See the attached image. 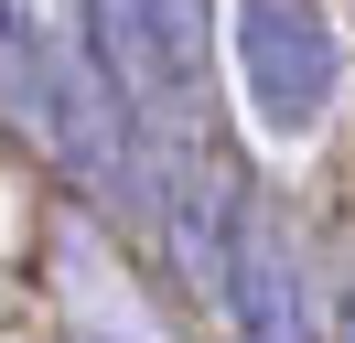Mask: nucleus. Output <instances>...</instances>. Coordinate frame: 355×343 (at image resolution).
<instances>
[{
  "label": "nucleus",
  "instance_id": "f257e3e1",
  "mask_svg": "<svg viewBox=\"0 0 355 343\" xmlns=\"http://www.w3.org/2000/svg\"><path fill=\"white\" fill-rule=\"evenodd\" d=\"M87 64L140 118V140H194V97L216 64V0H87Z\"/></svg>",
  "mask_w": 355,
  "mask_h": 343
},
{
  "label": "nucleus",
  "instance_id": "f03ea898",
  "mask_svg": "<svg viewBox=\"0 0 355 343\" xmlns=\"http://www.w3.org/2000/svg\"><path fill=\"white\" fill-rule=\"evenodd\" d=\"M237 75H248L259 129L302 140V129L334 107V86H345L334 11H323V0H237Z\"/></svg>",
  "mask_w": 355,
  "mask_h": 343
},
{
  "label": "nucleus",
  "instance_id": "20e7f679",
  "mask_svg": "<svg viewBox=\"0 0 355 343\" xmlns=\"http://www.w3.org/2000/svg\"><path fill=\"white\" fill-rule=\"evenodd\" d=\"M345 343H355V300H345Z\"/></svg>",
  "mask_w": 355,
  "mask_h": 343
},
{
  "label": "nucleus",
  "instance_id": "7ed1b4c3",
  "mask_svg": "<svg viewBox=\"0 0 355 343\" xmlns=\"http://www.w3.org/2000/svg\"><path fill=\"white\" fill-rule=\"evenodd\" d=\"M216 290L237 311L248 343H312V279H302V247L280 236V214L259 193L226 204V236H216Z\"/></svg>",
  "mask_w": 355,
  "mask_h": 343
}]
</instances>
